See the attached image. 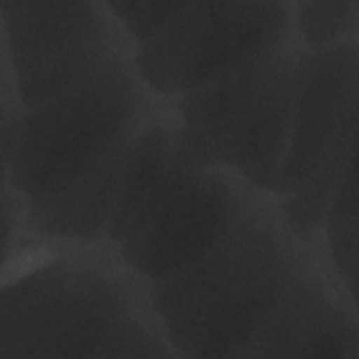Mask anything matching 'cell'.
<instances>
[{"label": "cell", "mask_w": 359, "mask_h": 359, "mask_svg": "<svg viewBox=\"0 0 359 359\" xmlns=\"http://www.w3.org/2000/svg\"><path fill=\"white\" fill-rule=\"evenodd\" d=\"M175 356L150 282L108 241L31 233L3 258L0 359Z\"/></svg>", "instance_id": "cell-1"}, {"label": "cell", "mask_w": 359, "mask_h": 359, "mask_svg": "<svg viewBox=\"0 0 359 359\" xmlns=\"http://www.w3.org/2000/svg\"><path fill=\"white\" fill-rule=\"evenodd\" d=\"M330 261L286 223L278 198L255 189L227 229L175 273L150 283L175 356L245 358L297 289Z\"/></svg>", "instance_id": "cell-2"}, {"label": "cell", "mask_w": 359, "mask_h": 359, "mask_svg": "<svg viewBox=\"0 0 359 359\" xmlns=\"http://www.w3.org/2000/svg\"><path fill=\"white\" fill-rule=\"evenodd\" d=\"M309 53L296 29L175 98L187 153L275 194Z\"/></svg>", "instance_id": "cell-3"}, {"label": "cell", "mask_w": 359, "mask_h": 359, "mask_svg": "<svg viewBox=\"0 0 359 359\" xmlns=\"http://www.w3.org/2000/svg\"><path fill=\"white\" fill-rule=\"evenodd\" d=\"M172 100L153 93L133 59L27 109L3 174L25 201L126 158L142 129Z\"/></svg>", "instance_id": "cell-4"}, {"label": "cell", "mask_w": 359, "mask_h": 359, "mask_svg": "<svg viewBox=\"0 0 359 359\" xmlns=\"http://www.w3.org/2000/svg\"><path fill=\"white\" fill-rule=\"evenodd\" d=\"M358 147V39L310 52L275 195L302 237L321 233L341 177Z\"/></svg>", "instance_id": "cell-5"}, {"label": "cell", "mask_w": 359, "mask_h": 359, "mask_svg": "<svg viewBox=\"0 0 359 359\" xmlns=\"http://www.w3.org/2000/svg\"><path fill=\"white\" fill-rule=\"evenodd\" d=\"M0 7L3 59L27 109L135 57L136 45L107 1H1Z\"/></svg>", "instance_id": "cell-6"}, {"label": "cell", "mask_w": 359, "mask_h": 359, "mask_svg": "<svg viewBox=\"0 0 359 359\" xmlns=\"http://www.w3.org/2000/svg\"><path fill=\"white\" fill-rule=\"evenodd\" d=\"M258 189L231 171L196 163L182 143L111 244L150 283L203 252Z\"/></svg>", "instance_id": "cell-7"}, {"label": "cell", "mask_w": 359, "mask_h": 359, "mask_svg": "<svg viewBox=\"0 0 359 359\" xmlns=\"http://www.w3.org/2000/svg\"><path fill=\"white\" fill-rule=\"evenodd\" d=\"M294 31V1H187L136 46L133 62L153 93L174 101Z\"/></svg>", "instance_id": "cell-8"}, {"label": "cell", "mask_w": 359, "mask_h": 359, "mask_svg": "<svg viewBox=\"0 0 359 359\" xmlns=\"http://www.w3.org/2000/svg\"><path fill=\"white\" fill-rule=\"evenodd\" d=\"M355 154L330 201L321 236L330 261L356 300L358 283V172Z\"/></svg>", "instance_id": "cell-9"}, {"label": "cell", "mask_w": 359, "mask_h": 359, "mask_svg": "<svg viewBox=\"0 0 359 359\" xmlns=\"http://www.w3.org/2000/svg\"><path fill=\"white\" fill-rule=\"evenodd\" d=\"M299 36L310 52L358 39L359 1H294Z\"/></svg>", "instance_id": "cell-10"}, {"label": "cell", "mask_w": 359, "mask_h": 359, "mask_svg": "<svg viewBox=\"0 0 359 359\" xmlns=\"http://www.w3.org/2000/svg\"><path fill=\"white\" fill-rule=\"evenodd\" d=\"M107 4L137 46L174 18L185 1H107Z\"/></svg>", "instance_id": "cell-11"}]
</instances>
